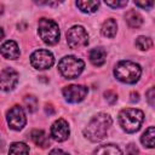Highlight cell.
I'll return each instance as SVG.
<instances>
[{"label":"cell","instance_id":"obj_1","mask_svg":"<svg viewBox=\"0 0 155 155\" xmlns=\"http://www.w3.org/2000/svg\"><path fill=\"white\" fill-rule=\"evenodd\" d=\"M111 117L108 114L101 113L91 119L87 126L84 128V134L91 142H99L105 138L109 127L111 126Z\"/></svg>","mask_w":155,"mask_h":155},{"label":"cell","instance_id":"obj_2","mask_svg":"<svg viewBox=\"0 0 155 155\" xmlns=\"http://www.w3.org/2000/svg\"><path fill=\"white\" fill-rule=\"evenodd\" d=\"M142 74L140 65L131 61H120L114 68L115 78L125 84H134L139 80Z\"/></svg>","mask_w":155,"mask_h":155},{"label":"cell","instance_id":"obj_3","mask_svg":"<svg viewBox=\"0 0 155 155\" xmlns=\"http://www.w3.org/2000/svg\"><path fill=\"white\" fill-rule=\"evenodd\" d=\"M144 121V114L139 109L126 108L119 113V124L124 131L133 133L138 131Z\"/></svg>","mask_w":155,"mask_h":155},{"label":"cell","instance_id":"obj_4","mask_svg":"<svg viewBox=\"0 0 155 155\" xmlns=\"http://www.w3.org/2000/svg\"><path fill=\"white\" fill-rule=\"evenodd\" d=\"M85 68V63L82 59L75 56H65L58 63V70L65 79H75L78 78Z\"/></svg>","mask_w":155,"mask_h":155},{"label":"cell","instance_id":"obj_5","mask_svg":"<svg viewBox=\"0 0 155 155\" xmlns=\"http://www.w3.org/2000/svg\"><path fill=\"white\" fill-rule=\"evenodd\" d=\"M38 33L40 39L47 45H54L59 41V28L52 19L41 18L38 24Z\"/></svg>","mask_w":155,"mask_h":155},{"label":"cell","instance_id":"obj_6","mask_svg":"<svg viewBox=\"0 0 155 155\" xmlns=\"http://www.w3.org/2000/svg\"><path fill=\"white\" fill-rule=\"evenodd\" d=\"M67 44L70 48L78 50L87 46L88 34L81 25H74L67 31Z\"/></svg>","mask_w":155,"mask_h":155},{"label":"cell","instance_id":"obj_7","mask_svg":"<svg viewBox=\"0 0 155 155\" xmlns=\"http://www.w3.org/2000/svg\"><path fill=\"white\" fill-rule=\"evenodd\" d=\"M30 63L35 69L44 70V69H48L53 65L54 57L47 50H36L30 56Z\"/></svg>","mask_w":155,"mask_h":155},{"label":"cell","instance_id":"obj_8","mask_svg":"<svg viewBox=\"0 0 155 155\" xmlns=\"http://www.w3.org/2000/svg\"><path fill=\"white\" fill-rule=\"evenodd\" d=\"M7 124L10 125L12 130H16V131L22 130L25 126L27 119H25V114L22 107L15 105L7 111Z\"/></svg>","mask_w":155,"mask_h":155},{"label":"cell","instance_id":"obj_9","mask_svg":"<svg viewBox=\"0 0 155 155\" xmlns=\"http://www.w3.org/2000/svg\"><path fill=\"white\" fill-rule=\"evenodd\" d=\"M88 90L84 85H69L63 88V97L69 103H79L85 99Z\"/></svg>","mask_w":155,"mask_h":155},{"label":"cell","instance_id":"obj_10","mask_svg":"<svg viewBox=\"0 0 155 155\" xmlns=\"http://www.w3.org/2000/svg\"><path fill=\"white\" fill-rule=\"evenodd\" d=\"M18 82V74L11 68H6L0 71V90L11 91Z\"/></svg>","mask_w":155,"mask_h":155},{"label":"cell","instance_id":"obj_11","mask_svg":"<svg viewBox=\"0 0 155 155\" xmlns=\"http://www.w3.org/2000/svg\"><path fill=\"white\" fill-rule=\"evenodd\" d=\"M51 137L57 142H63L69 137V126L64 119H58L51 126Z\"/></svg>","mask_w":155,"mask_h":155},{"label":"cell","instance_id":"obj_12","mask_svg":"<svg viewBox=\"0 0 155 155\" xmlns=\"http://www.w3.org/2000/svg\"><path fill=\"white\" fill-rule=\"evenodd\" d=\"M0 53L6 59H17L19 57V48L18 45L13 40L5 41L0 47Z\"/></svg>","mask_w":155,"mask_h":155},{"label":"cell","instance_id":"obj_13","mask_svg":"<svg viewBox=\"0 0 155 155\" xmlns=\"http://www.w3.org/2000/svg\"><path fill=\"white\" fill-rule=\"evenodd\" d=\"M90 61L91 63L94 65V67H101L105 63V59H107V52L104 48L102 47H94L90 51Z\"/></svg>","mask_w":155,"mask_h":155},{"label":"cell","instance_id":"obj_14","mask_svg":"<svg viewBox=\"0 0 155 155\" xmlns=\"http://www.w3.org/2000/svg\"><path fill=\"white\" fill-rule=\"evenodd\" d=\"M94 155H122V151L115 144H104L94 150Z\"/></svg>","mask_w":155,"mask_h":155},{"label":"cell","instance_id":"obj_15","mask_svg":"<svg viewBox=\"0 0 155 155\" xmlns=\"http://www.w3.org/2000/svg\"><path fill=\"white\" fill-rule=\"evenodd\" d=\"M102 34L107 38H114L116 35V31H117V24H116V21L113 19V18H109L107 19L103 25H102V29H101Z\"/></svg>","mask_w":155,"mask_h":155},{"label":"cell","instance_id":"obj_16","mask_svg":"<svg viewBox=\"0 0 155 155\" xmlns=\"http://www.w3.org/2000/svg\"><path fill=\"white\" fill-rule=\"evenodd\" d=\"M30 138L38 147L46 148L48 145V138L42 130H33L30 133Z\"/></svg>","mask_w":155,"mask_h":155},{"label":"cell","instance_id":"obj_17","mask_svg":"<svg viewBox=\"0 0 155 155\" xmlns=\"http://www.w3.org/2000/svg\"><path fill=\"white\" fill-rule=\"evenodd\" d=\"M125 18H126L127 24H128L130 27H132V28H139V27L142 25V23H143L142 16H140L138 12H136L134 10L128 11V12L125 15Z\"/></svg>","mask_w":155,"mask_h":155},{"label":"cell","instance_id":"obj_18","mask_svg":"<svg viewBox=\"0 0 155 155\" xmlns=\"http://www.w3.org/2000/svg\"><path fill=\"white\" fill-rule=\"evenodd\" d=\"M8 155H29V147L22 142H15L10 145Z\"/></svg>","mask_w":155,"mask_h":155},{"label":"cell","instance_id":"obj_19","mask_svg":"<svg viewBox=\"0 0 155 155\" xmlns=\"http://www.w3.org/2000/svg\"><path fill=\"white\" fill-rule=\"evenodd\" d=\"M76 6L85 13H93L99 7V1H90V0L76 1Z\"/></svg>","mask_w":155,"mask_h":155},{"label":"cell","instance_id":"obj_20","mask_svg":"<svg viewBox=\"0 0 155 155\" xmlns=\"http://www.w3.org/2000/svg\"><path fill=\"white\" fill-rule=\"evenodd\" d=\"M154 139H155V128L153 126H150L149 128H147V131L142 134L140 137V142L144 147L147 148H154Z\"/></svg>","mask_w":155,"mask_h":155},{"label":"cell","instance_id":"obj_21","mask_svg":"<svg viewBox=\"0 0 155 155\" xmlns=\"http://www.w3.org/2000/svg\"><path fill=\"white\" fill-rule=\"evenodd\" d=\"M136 46L139 48V50H150L153 47V40L148 36H138L137 40H136Z\"/></svg>","mask_w":155,"mask_h":155},{"label":"cell","instance_id":"obj_22","mask_svg":"<svg viewBox=\"0 0 155 155\" xmlns=\"http://www.w3.org/2000/svg\"><path fill=\"white\" fill-rule=\"evenodd\" d=\"M23 102H24V105H25V108H27V110L29 113H34L38 109V99H36V97H34V96H25Z\"/></svg>","mask_w":155,"mask_h":155},{"label":"cell","instance_id":"obj_23","mask_svg":"<svg viewBox=\"0 0 155 155\" xmlns=\"http://www.w3.org/2000/svg\"><path fill=\"white\" fill-rule=\"evenodd\" d=\"M104 96H105V99H107V102L109 103V104H114L116 101H117V96H116V93L114 92V91H105L104 92Z\"/></svg>","mask_w":155,"mask_h":155},{"label":"cell","instance_id":"obj_24","mask_svg":"<svg viewBox=\"0 0 155 155\" xmlns=\"http://www.w3.org/2000/svg\"><path fill=\"white\" fill-rule=\"evenodd\" d=\"M105 4L108 5V6H110V7H113V8H116V7H124V6H126L127 5V0H122V1H105Z\"/></svg>","mask_w":155,"mask_h":155},{"label":"cell","instance_id":"obj_25","mask_svg":"<svg viewBox=\"0 0 155 155\" xmlns=\"http://www.w3.org/2000/svg\"><path fill=\"white\" fill-rule=\"evenodd\" d=\"M154 97H155V90H154V87H150V88L148 90V92H147V101H148V103H149L151 107H154V104H155Z\"/></svg>","mask_w":155,"mask_h":155},{"label":"cell","instance_id":"obj_26","mask_svg":"<svg viewBox=\"0 0 155 155\" xmlns=\"http://www.w3.org/2000/svg\"><path fill=\"white\" fill-rule=\"evenodd\" d=\"M126 154L127 155H137L138 154V149H137V147L134 145V144H128L127 145V148H126Z\"/></svg>","mask_w":155,"mask_h":155},{"label":"cell","instance_id":"obj_27","mask_svg":"<svg viewBox=\"0 0 155 155\" xmlns=\"http://www.w3.org/2000/svg\"><path fill=\"white\" fill-rule=\"evenodd\" d=\"M136 6H139V7H143V8H149L154 5V1H134Z\"/></svg>","mask_w":155,"mask_h":155},{"label":"cell","instance_id":"obj_28","mask_svg":"<svg viewBox=\"0 0 155 155\" xmlns=\"http://www.w3.org/2000/svg\"><path fill=\"white\" fill-rule=\"evenodd\" d=\"M48 155H69V154L65 153V151H63L62 149H52Z\"/></svg>","mask_w":155,"mask_h":155},{"label":"cell","instance_id":"obj_29","mask_svg":"<svg viewBox=\"0 0 155 155\" xmlns=\"http://www.w3.org/2000/svg\"><path fill=\"white\" fill-rule=\"evenodd\" d=\"M130 99H131V102H133V103H134V102H138V101H139V94H138L137 92H132Z\"/></svg>","mask_w":155,"mask_h":155},{"label":"cell","instance_id":"obj_30","mask_svg":"<svg viewBox=\"0 0 155 155\" xmlns=\"http://www.w3.org/2000/svg\"><path fill=\"white\" fill-rule=\"evenodd\" d=\"M2 151H4V143L0 142V153H2Z\"/></svg>","mask_w":155,"mask_h":155},{"label":"cell","instance_id":"obj_31","mask_svg":"<svg viewBox=\"0 0 155 155\" xmlns=\"http://www.w3.org/2000/svg\"><path fill=\"white\" fill-rule=\"evenodd\" d=\"M2 38H4V30H2L1 28H0V40H1Z\"/></svg>","mask_w":155,"mask_h":155},{"label":"cell","instance_id":"obj_32","mask_svg":"<svg viewBox=\"0 0 155 155\" xmlns=\"http://www.w3.org/2000/svg\"><path fill=\"white\" fill-rule=\"evenodd\" d=\"M2 8H4V7H2V5H1V4H0V13H2V11H4V10H2Z\"/></svg>","mask_w":155,"mask_h":155}]
</instances>
